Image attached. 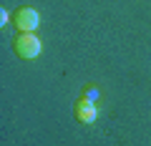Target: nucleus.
Returning <instances> with one entry per match:
<instances>
[{
	"mask_svg": "<svg viewBox=\"0 0 151 146\" xmlns=\"http://www.w3.org/2000/svg\"><path fill=\"white\" fill-rule=\"evenodd\" d=\"M13 50L23 60H35L40 55V50H43V43H40V38H38L35 33H20L13 40Z\"/></svg>",
	"mask_w": 151,
	"mask_h": 146,
	"instance_id": "f257e3e1",
	"label": "nucleus"
},
{
	"mask_svg": "<svg viewBox=\"0 0 151 146\" xmlns=\"http://www.w3.org/2000/svg\"><path fill=\"white\" fill-rule=\"evenodd\" d=\"M13 23H15V28L20 33H33V30H38V25H40V13H38L35 8L23 5L20 10H15Z\"/></svg>",
	"mask_w": 151,
	"mask_h": 146,
	"instance_id": "f03ea898",
	"label": "nucleus"
},
{
	"mask_svg": "<svg viewBox=\"0 0 151 146\" xmlns=\"http://www.w3.org/2000/svg\"><path fill=\"white\" fill-rule=\"evenodd\" d=\"M73 114H76V119L81 121V124H93V121L98 119V108H96V103L78 98V103H76V108H73Z\"/></svg>",
	"mask_w": 151,
	"mask_h": 146,
	"instance_id": "7ed1b4c3",
	"label": "nucleus"
},
{
	"mask_svg": "<svg viewBox=\"0 0 151 146\" xmlns=\"http://www.w3.org/2000/svg\"><path fill=\"white\" fill-rule=\"evenodd\" d=\"M83 101H91V103H96L98 101V88L96 86H86V88H83Z\"/></svg>",
	"mask_w": 151,
	"mask_h": 146,
	"instance_id": "20e7f679",
	"label": "nucleus"
},
{
	"mask_svg": "<svg viewBox=\"0 0 151 146\" xmlns=\"http://www.w3.org/2000/svg\"><path fill=\"white\" fill-rule=\"evenodd\" d=\"M8 20H10V10H5V8H0V28H5Z\"/></svg>",
	"mask_w": 151,
	"mask_h": 146,
	"instance_id": "39448f33",
	"label": "nucleus"
}]
</instances>
